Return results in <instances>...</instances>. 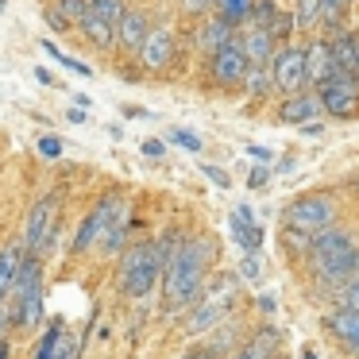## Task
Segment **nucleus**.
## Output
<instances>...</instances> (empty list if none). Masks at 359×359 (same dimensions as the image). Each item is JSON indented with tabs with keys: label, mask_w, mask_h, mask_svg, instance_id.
I'll return each mask as SVG.
<instances>
[{
	"label": "nucleus",
	"mask_w": 359,
	"mask_h": 359,
	"mask_svg": "<svg viewBox=\"0 0 359 359\" xmlns=\"http://www.w3.org/2000/svg\"><path fill=\"white\" fill-rule=\"evenodd\" d=\"M209 240H197V236H186V240H174L170 255L163 263V290L170 309H189L201 290L205 274H209Z\"/></svg>",
	"instance_id": "nucleus-1"
},
{
	"label": "nucleus",
	"mask_w": 359,
	"mask_h": 359,
	"mask_svg": "<svg viewBox=\"0 0 359 359\" xmlns=\"http://www.w3.org/2000/svg\"><path fill=\"white\" fill-rule=\"evenodd\" d=\"M170 248H174V236L124 248L120 266H116V290L120 294L124 297H147L151 290L158 286V278H163V263H166V255H170Z\"/></svg>",
	"instance_id": "nucleus-2"
},
{
	"label": "nucleus",
	"mask_w": 359,
	"mask_h": 359,
	"mask_svg": "<svg viewBox=\"0 0 359 359\" xmlns=\"http://www.w3.org/2000/svg\"><path fill=\"white\" fill-rule=\"evenodd\" d=\"M309 263L328 290H340L351 274H359V243L340 228H325L309 240Z\"/></svg>",
	"instance_id": "nucleus-3"
},
{
	"label": "nucleus",
	"mask_w": 359,
	"mask_h": 359,
	"mask_svg": "<svg viewBox=\"0 0 359 359\" xmlns=\"http://www.w3.org/2000/svg\"><path fill=\"white\" fill-rule=\"evenodd\" d=\"M236 290H240V282H236V274H217L212 282H201V290H197L194 305H189V317H186V332L201 336L209 332V328H217L220 320L232 313L236 305Z\"/></svg>",
	"instance_id": "nucleus-4"
},
{
	"label": "nucleus",
	"mask_w": 359,
	"mask_h": 359,
	"mask_svg": "<svg viewBox=\"0 0 359 359\" xmlns=\"http://www.w3.org/2000/svg\"><path fill=\"white\" fill-rule=\"evenodd\" d=\"M336 217H340V205H336L332 194H302L297 201L286 205V212H282V232L313 240V236H320L325 228H332Z\"/></svg>",
	"instance_id": "nucleus-5"
},
{
	"label": "nucleus",
	"mask_w": 359,
	"mask_h": 359,
	"mask_svg": "<svg viewBox=\"0 0 359 359\" xmlns=\"http://www.w3.org/2000/svg\"><path fill=\"white\" fill-rule=\"evenodd\" d=\"M12 294H16V320L24 328H39L43 320V266L39 255H24L16 282H12Z\"/></svg>",
	"instance_id": "nucleus-6"
},
{
	"label": "nucleus",
	"mask_w": 359,
	"mask_h": 359,
	"mask_svg": "<svg viewBox=\"0 0 359 359\" xmlns=\"http://www.w3.org/2000/svg\"><path fill=\"white\" fill-rule=\"evenodd\" d=\"M124 0H86V12H81L78 27L97 50H109L116 47V24L124 16Z\"/></svg>",
	"instance_id": "nucleus-7"
},
{
	"label": "nucleus",
	"mask_w": 359,
	"mask_h": 359,
	"mask_svg": "<svg viewBox=\"0 0 359 359\" xmlns=\"http://www.w3.org/2000/svg\"><path fill=\"white\" fill-rule=\"evenodd\" d=\"M58 209H62V194H43L39 201L32 205V212H27V228H24V248L32 251V255H39V251H47V243L55 240L58 232Z\"/></svg>",
	"instance_id": "nucleus-8"
},
{
	"label": "nucleus",
	"mask_w": 359,
	"mask_h": 359,
	"mask_svg": "<svg viewBox=\"0 0 359 359\" xmlns=\"http://www.w3.org/2000/svg\"><path fill=\"white\" fill-rule=\"evenodd\" d=\"M266 74H271V89L282 97L302 93L305 86V50L302 47H278L274 58L266 62Z\"/></svg>",
	"instance_id": "nucleus-9"
},
{
	"label": "nucleus",
	"mask_w": 359,
	"mask_h": 359,
	"mask_svg": "<svg viewBox=\"0 0 359 359\" xmlns=\"http://www.w3.org/2000/svg\"><path fill=\"white\" fill-rule=\"evenodd\" d=\"M317 101L336 120L359 116V81L348 78V74H332L325 86H317Z\"/></svg>",
	"instance_id": "nucleus-10"
},
{
	"label": "nucleus",
	"mask_w": 359,
	"mask_h": 359,
	"mask_svg": "<svg viewBox=\"0 0 359 359\" xmlns=\"http://www.w3.org/2000/svg\"><path fill=\"white\" fill-rule=\"evenodd\" d=\"M124 209V197L120 194H104L101 201L89 209V217L81 220V232H78V240H74V255H86V251H93L97 243H101V236L109 232V224H112V217Z\"/></svg>",
	"instance_id": "nucleus-11"
},
{
	"label": "nucleus",
	"mask_w": 359,
	"mask_h": 359,
	"mask_svg": "<svg viewBox=\"0 0 359 359\" xmlns=\"http://www.w3.org/2000/svg\"><path fill=\"white\" fill-rule=\"evenodd\" d=\"M243 74H248V58L240 55L236 43H228V47H220L209 55V81L217 89H240Z\"/></svg>",
	"instance_id": "nucleus-12"
},
{
	"label": "nucleus",
	"mask_w": 359,
	"mask_h": 359,
	"mask_svg": "<svg viewBox=\"0 0 359 359\" xmlns=\"http://www.w3.org/2000/svg\"><path fill=\"white\" fill-rule=\"evenodd\" d=\"M248 24H251V27H263V32L271 35L274 43L290 39V32H294V16H290V12H282L274 0H251Z\"/></svg>",
	"instance_id": "nucleus-13"
},
{
	"label": "nucleus",
	"mask_w": 359,
	"mask_h": 359,
	"mask_svg": "<svg viewBox=\"0 0 359 359\" xmlns=\"http://www.w3.org/2000/svg\"><path fill=\"white\" fill-rule=\"evenodd\" d=\"M135 55H140L143 70H166L174 62V32L170 27H147V35H143Z\"/></svg>",
	"instance_id": "nucleus-14"
},
{
	"label": "nucleus",
	"mask_w": 359,
	"mask_h": 359,
	"mask_svg": "<svg viewBox=\"0 0 359 359\" xmlns=\"http://www.w3.org/2000/svg\"><path fill=\"white\" fill-rule=\"evenodd\" d=\"M325 328L336 336L344 351L359 359V309H348V305H336L332 313H325Z\"/></svg>",
	"instance_id": "nucleus-15"
},
{
	"label": "nucleus",
	"mask_w": 359,
	"mask_h": 359,
	"mask_svg": "<svg viewBox=\"0 0 359 359\" xmlns=\"http://www.w3.org/2000/svg\"><path fill=\"white\" fill-rule=\"evenodd\" d=\"M236 47L248 58V66H266L274 58V50H278V43H274L263 27H248V32H236Z\"/></svg>",
	"instance_id": "nucleus-16"
},
{
	"label": "nucleus",
	"mask_w": 359,
	"mask_h": 359,
	"mask_svg": "<svg viewBox=\"0 0 359 359\" xmlns=\"http://www.w3.org/2000/svg\"><path fill=\"white\" fill-rule=\"evenodd\" d=\"M305 50V86H325L332 78V50H328V39H313Z\"/></svg>",
	"instance_id": "nucleus-17"
},
{
	"label": "nucleus",
	"mask_w": 359,
	"mask_h": 359,
	"mask_svg": "<svg viewBox=\"0 0 359 359\" xmlns=\"http://www.w3.org/2000/svg\"><path fill=\"white\" fill-rule=\"evenodd\" d=\"M232 240L240 243V251H248V255H255V251L263 248V228L255 224L248 205H236V212H232Z\"/></svg>",
	"instance_id": "nucleus-18"
},
{
	"label": "nucleus",
	"mask_w": 359,
	"mask_h": 359,
	"mask_svg": "<svg viewBox=\"0 0 359 359\" xmlns=\"http://www.w3.org/2000/svg\"><path fill=\"white\" fill-rule=\"evenodd\" d=\"M147 16H143L140 8H124V16H120V24H116V47H124L128 55H135L140 50V43H143V35H147Z\"/></svg>",
	"instance_id": "nucleus-19"
},
{
	"label": "nucleus",
	"mask_w": 359,
	"mask_h": 359,
	"mask_svg": "<svg viewBox=\"0 0 359 359\" xmlns=\"http://www.w3.org/2000/svg\"><path fill=\"white\" fill-rule=\"evenodd\" d=\"M317 109H320V101L313 93H290L286 101L278 104V120L290 124V128H297V124H305V120L317 116Z\"/></svg>",
	"instance_id": "nucleus-20"
},
{
	"label": "nucleus",
	"mask_w": 359,
	"mask_h": 359,
	"mask_svg": "<svg viewBox=\"0 0 359 359\" xmlns=\"http://www.w3.org/2000/svg\"><path fill=\"white\" fill-rule=\"evenodd\" d=\"M197 43H201L205 55H212V50H220V47H228V43H236V27L228 24V20L212 16V20H205V27H201V35H197Z\"/></svg>",
	"instance_id": "nucleus-21"
},
{
	"label": "nucleus",
	"mask_w": 359,
	"mask_h": 359,
	"mask_svg": "<svg viewBox=\"0 0 359 359\" xmlns=\"http://www.w3.org/2000/svg\"><path fill=\"white\" fill-rule=\"evenodd\" d=\"M20 266H24V248H16V243H4V248H0V297L12 290Z\"/></svg>",
	"instance_id": "nucleus-22"
},
{
	"label": "nucleus",
	"mask_w": 359,
	"mask_h": 359,
	"mask_svg": "<svg viewBox=\"0 0 359 359\" xmlns=\"http://www.w3.org/2000/svg\"><path fill=\"white\" fill-rule=\"evenodd\" d=\"M128 228H132V209H128V201H124V209H120L116 217H112L109 232L101 236V243H97V248H101V251H120V248H124Z\"/></svg>",
	"instance_id": "nucleus-23"
},
{
	"label": "nucleus",
	"mask_w": 359,
	"mask_h": 359,
	"mask_svg": "<svg viewBox=\"0 0 359 359\" xmlns=\"http://www.w3.org/2000/svg\"><path fill=\"white\" fill-rule=\"evenodd\" d=\"M278 344H282V332H278V328H259V332L248 340V348H243V351H251L255 359H271L274 351H278Z\"/></svg>",
	"instance_id": "nucleus-24"
},
{
	"label": "nucleus",
	"mask_w": 359,
	"mask_h": 359,
	"mask_svg": "<svg viewBox=\"0 0 359 359\" xmlns=\"http://www.w3.org/2000/svg\"><path fill=\"white\" fill-rule=\"evenodd\" d=\"M240 86L248 89L255 101H263V93H271V74H266V66H248V74H243Z\"/></svg>",
	"instance_id": "nucleus-25"
},
{
	"label": "nucleus",
	"mask_w": 359,
	"mask_h": 359,
	"mask_svg": "<svg viewBox=\"0 0 359 359\" xmlns=\"http://www.w3.org/2000/svg\"><path fill=\"white\" fill-rule=\"evenodd\" d=\"M248 8H251V0H212V12H217L220 20H228L232 27L248 20Z\"/></svg>",
	"instance_id": "nucleus-26"
},
{
	"label": "nucleus",
	"mask_w": 359,
	"mask_h": 359,
	"mask_svg": "<svg viewBox=\"0 0 359 359\" xmlns=\"http://www.w3.org/2000/svg\"><path fill=\"white\" fill-rule=\"evenodd\" d=\"M62 332H66V325H62V320H55V325H50L47 332L39 336V348H35L32 359H55V355H58V340H62Z\"/></svg>",
	"instance_id": "nucleus-27"
},
{
	"label": "nucleus",
	"mask_w": 359,
	"mask_h": 359,
	"mask_svg": "<svg viewBox=\"0 0 359 359\" xmlns=\"http://www.w3.org/2000/svg\"><path fill=\"white\" fill-rule=\"evenodd\" d=\"M320 8V27H328V32H336V27L344 24V12H348V0H317Z\"/></svg>",
	"instance_id": "nucleus-28"
},
{
	"label": "nucleus",
	"mask_w": 359,
	"mask_h": 359,
	"mask_svg": "<svg viewBox=\"0 0 359 359\" xmlns=\"http://www.w3.org/2000/svg\"><path fill=\"white\" fill-rule=\"evenodd\" d=\"M294 27H302V32H317V27H320V8H317V0H297Z\"/></svg>",
	"instance_id": "nucleus-29"
},
{
	"label": "nucleus",
	"mask_w": 359,
	"mask_h": 359,
	"mask_svg": "<svg viewBox=\"0 0 359 359\" xmlns=\"http://www.w3.org/2000/svg\"><path fill=\"white\" fill-rule=\"evenodd\" d=\"M47 55L55 58V62H62L66 70H74V74H81V78H93V70H89L86 62H78V58H70V55H62V50L55 47V43H47Z\"/></svg>",
	"instance_id": "nucleus-30"
},
{
	"label": "nucleus",
	"mask_w": 359,
	"mask_h": 359,
	"mask_svg": "<svg viewBox=\"0 0 359 359\" xmlns=\"http://www.w3.org/2000/svg\"><path fill=\"white\" fill-rule=\"evenodd\" d=\"M170 143H178V147H186L189 155H201V135L186 132V128H170Z\"/></svg>",
	"instance_id": "nucleus-31"
},
{
	"label": "nucleus",
	"mask_w": 359,
	"mask_h": 359,
	"mask_svg": "<svg viewBox=\"0 0 359 359\" xmlns=\"http://www.w3.org/2000/svg\"><path fill=\"white\" fill-rule=\"evenodd\" d=\"M336 294H340V305H348V309H359V274H351V278L344 282Z\"/></svg>",
	"instance_id": "nucleus-32"
},
{
	"label": "nucleus",
	"mask_w": 359,
	"mask_h": 359,
	"mask_svg": "<svg viewBox=\"0 0 359 359\" xmlns=\"http://www.w3.org/2000/svg\"><path fill=\"white\" fill-rule=\"evenodd\" d=\"M55 12H58V16H66V24H78L81 12H86V0H58Z\"/></svg>",
	"instance_id": "nucleus-33"
},
{
	"label": "nucleus",
	"mask_w": 359,
	"mask_h": 359,
	"mask_svg": "<svg viewBox=\"0 0 359 359\" xmlns=\"http://www.w3.org/2000/svg\"><path fill=\"white\" fill-rule=\"evenodd\" d=\"M39 155L43 158H58L62 155V140H58V135H39Z\"/></svg>",
	"instance_id": "nucleus-34"
},
{
	"label": "nucleus",
	"mask_w": 359,
	"mask_h": 359,
	"mask_svg": "<svg viewBox=\"0 0 359 359\" xmlns=\"http://www.w3.org/2000/svg\"><path fill=\"white\" fill-rule=\"evenodd\" d=\"M266 178H271V170H266V163H259V166H251L248 186H251V189H263V186H266Z\"/></svg>",
	"instance_id": "nucleus-35"
},
{
	"label": "nucleus",
	"mask_w": 359,
	"mask_h": 359,
	"mask_svg": "<svg viewBox=\"0 0 359 359\" xmlns=\"http://www.w3.org/2000/svg\"><path fill=\"white\" fill-rule=\"evenodd\" d=\"M240 274L248 282H259V274H263V266H259V259L255 255H243V266H240Z\"/></svg>",
	"instance_id": "nucleus-36"
},
{
	"label": "nucleus",
	"mask_w": 359,
	"mask_h": 359,
	"mask_svg": "<svg viewBox=\"0 0 359 359\" xmlns=\"http://www.w3.org/2000/svg\"><path fill=\"white\" fill-rule=\"evenodd\" d=\"M212 8V0H182V12L186 16H205Z\"/></svg>",
	"instance_id": "nucleus-37"
},
{
	"label": "nucleus",
	"mask_w": 359,
	"mask_h": 359,
	"mask_svg": "<svg viewBox=\"0 0 359 359\" xmlns=\"http://www.w3.org/2000/svg\"><path fill=\"white\" fill-rule=\"evenodd\" d=\"M201 170H205V178L212 182V186H220V189H228V174L220 170V166H209V163H201Z\"/></svg>",
	"instance_id": "nucleus-38"
},
{
	"label": "nucleus",
	"mask_w": 359,
	"mask_h": 359,
	"mask_svg": "<svg viewBox=\"0 0 359 359\" xmlns=\"http://www.w3.org/2000/svg\"><path fill=\"white\" fill-rule=\"evenodd\" d=\"M182 359H220V355H217V351L209 348V344H194V348H189V351H186V355H182Z\"/></svg>",
	"instance_id": "nucleus-39"
},
{
	"label": "nucleus",
	"mask_w": 359,
	"mask_h": 359,
	"mask_svg": "<svg viewBox=\"0 0 359 359\" xmlns=\"http://www.w3.org/2000/svg\"><path fill=\"white\" fill-rule=\"evenodd\" d=\"M143 155H151V158L166 155V143L163 140H143Z\"/></svg>",
	"instance_id": "nucleus-40"
},
{
	"label": "nucleus",
	"mask_w": 359,
	"mask_h": 359,
	"mask_svg": "<svg viewBox=\"0 0 359 359\" xmlns=\"http://www.w3.org/2000/svg\"><path fill=\"white\" fill-rule=\"evenodd\" d=\"M297 128H302V135H320L325 132V120L313 116V120H305V124H297Z\"/></svg>",
	"instance_id": "nucleus-41"
},
{
	"label": "nucleus",
	"mask_w": 359,
	"mask_h": 359,
	"mask_svg": "<svg viewBox=\"0 0 359 359\" xmlns=\"http://www.w3.org/2000/svg\"><path fill=\"white\" fill-rule=\"evenodd\" d=\"M248 155L255 158V163H271V158H274L271 147H255V143H248Z\"/></svg>",
	"instance_id": "nucleus-42"
},
{
	"label": "nucleus",
	"mask_w": 359,
	"mask_h": 359,
	"mask_svg": "<svg viewBox=\"0 0 359 359\" xmlns=\"http://www.w3.org/2000/svg\"><path fill=\"white\" fill-rule=\"evenodd\" d=\"M47 24L55 27V32H66V27H70V24H66V16H58L55 8H47Z\"/></svg>",
	"instance_id": "nucleus-43"
},
{
	"label": "nucleus",
	"mask_w": 359,
	"mask_h": 359,
	"mask_svg": "<svg viewBox=\"0 0 359 359\" xmlns=\"http://www.w3.org/2000/svg\"><path fill=\"white\" fill-rule=\"evenodd\" d=\"M66 120H70V124H86V109H70V112H66Z\"/></svg>",
	"instance_id": "nucleus-44"
},
{
	"label": "nucleus",
	"mask_w": 359,
	"mask_h": 359,
	"mask_svg": "<svg viewBox=\"0 0 359 359\" xmlns=\"http://www.w3.org/2000/svg\"><path fill=\"white\" fill-rule=\"evenodd\" d=\"M35 78H39L43 86H50V81H55V78H50V70H43V66H35Z\"/></svg>",
	"instance_id": "nucleus-45"
},
{
	"label": "nucleus",
	"mask_w": 359,
	"mask_h": 359,
	"mask_svg": "<svg viewBox=\"0 0 359 359\" xmlns=\"http://www.w3.org/2000/svg\"><path fill=\"white\" fill-rule=\"evenodd\" d=\"M232 359H255V355H251V351H236Z\"/></svg>",
	"instance_id": "nucleus-46"
},
{
	"label": "nucleus",
	"mask_w": 359,
	"mask_h": 359,
	"mask_svg": "<svg viewBox=\"0 0 359 359\" xmlns=\"http://www.w3.org/2000/svg\"><path fill=\"white\" fill-rule=\"evenodd\" d=\"M0 359H8V344L0 340Z\"/></svg>",
	"instance_id": "nucleus-47"
},
{
	"label": "nucleus",
	"mask_w": 359,
	"mask_h": 359,
	"mask_svg": "<svg viewBox=\"0 0 359 359\" xmlns=\"http://www.w3.org/2000/svg\"><path fill=\"white\" fill-rule=\"evenodd\" d=\"M302 359H317V355H313V351H309V348H305V351H302Z\"/></svg>",
	"instance_id": "nucleus-48"
},
{
	"label": "nucleus",
	"mask_w": 359,
	"mask_h": 359,
	"mask_svg": "<svg viewBox=\"0 0 359 359\" xmlns=\"http://www.w3.org/2000/svg\"><path fill=\"white\" fill-rule=\"evenodd\" d=\"M0 332H4V305H0Z\"/></svg>",
	"instance_id": "nucleus-49"
},
{
	"label": "nucleus",
	"mask_w": 359,
	"mask_h": 359,
	"mask_svg": "<svg viewBox=\"0 0 359 359\" xmlns=\"http://www.w3.org/2000/svg\"><path fill=\"white\" fill-rule=\"evenodd\" d=\"M4 4H8V0H0V12H4Z\"/></svg>",
	"instance_id": "nucleus-50"
}]
</instances>
